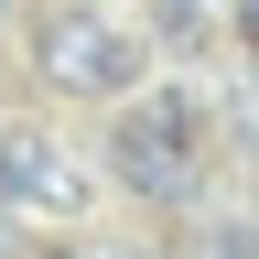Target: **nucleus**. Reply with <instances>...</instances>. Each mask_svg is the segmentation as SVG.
Wrapping results in <instances>:
<instances>
[{"label":"nucleus","instance_id":"f03ea898","mask_svg":"<svg viewBox=\"0 0 259 259\" xmlns=\"http://www.w3.org/2000/svg\"><path fill=\"white\" fill-rule=\"evenodd\" d=\"M32 54H44V76L65 97H130V87H141V32L108 22V11H54Z\"/></svg>","mask_w":259,"mask_h":259},{"label":"nucleus","instance_id":"0eeeda50","mask_svg":"<svg viewBox=\"0 0 259 259\" xmlns=\"http://www.w3.org/2000/svg\"><path fill=\"white\" fill-rule=\"evenodd\" d=\"M0 259H22V227H0Z\"/></svg>","mask_w":259,"mask_h":259},{"label":"nucleus","instance_id":"39448f33","mask_svg":"<svg viewBox=\"0 0 259 259\" xmlns=\"http://www.w3.org/2000/svg\"><path fill=\"white\" fill-rule=\"evenodd\" d=\"M54 259H151V248H130V238H76V248H54Z\"/></svg>","mask_w":259,"mask_h":259},{"label":"nucleus","instance_id":"7ed1b4c3","mask_svg":"<svg viewBox=\"0 0 259 259\" xmlns=\"http://www.w3.org/2000/svg\"><path fill=\"white\" fill-rule=\"evenodd\" d=\"M0 194L11 205H76V162L44 130H0Z\"/></svg>","mask_w":259,"mask_h":259},{"label":"nucleus","instance_id":"423d86ee","mask_svg":"<svg viewBox=\"0 0 259 259\" xmlns=\"http://www.w3.org/2000/svg\"><path fill=\"white\" fill-rule=\"evenodd\" d=\"M205 259H259V238H205Z\"/></svg>","mask_w":259,"mask_h":259},{"label":"nucleus","instance_id":"f257e3e1","mask_svg":"<svg viewBox=\"0 0 259 259\" xmlns=\"http://www.w3.org/2000/svg\"><path fill=\"white\" fill-rule=\"evenodd\" d=\"M205 97H184V87H151V97H130V119H119V173L130 194H194V173H205Z\"/></svg>","mask_w":259,"mask_h":259},{"label":"nucleus","instance_id":"20e7f679","mask_svg":"<svg viewBox=\"0 0 259 259\" xmlns=\"http://www.w3.org/2000/svg\"><path fill=\"white\" fill-rule=\"evenodd\" d=\"M151 22H162V44H216L227 0H151Z\"/></svg>","mask_w":259,"mask_h":259}]
</instances>
